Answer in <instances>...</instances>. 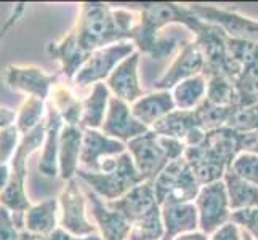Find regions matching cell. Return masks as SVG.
Returning a JSON list of instances; mask_svg holds the SVG:
<instances>
[{"label": "cell", "mask_w": 258, "mask_h": 240, "mask_svg": "<svg viewBox=\"0 0 258 240\" xmlns=\"http://www.w3.org/2000/svg\"><path fill=\"white\" fill-rule=\"evenodd\" d=\"M140 24V13L111 8L103 2H85L73 28L79 45L88 55L119 42H132Z\"/></svg>", "instance_id": "obj_1"}, {"label": "cell", "mask_w": 258, "mask_h": 240, "mask_svg": "<svg viewBox=\"0 0 258 240\" xmlns=\"http://www.w3.org/2000/svg\"><path fill=\"white\" fill-rule=\"evenodd\" d=\"M201 188V183L184 157L170 162L154 180L156 197L161 207L173 203H191L198 197Z\"/></svg>", "instance_id": "obj_8"}, {"label": "cell", "mask_w": 258, "mask_h": 240, "mask_svg": "<svg viewBox=\"0 0 258 240\" xmlns=\"http://www.w3.org/2000/svg\"><path fill=\"white\" fill-rule=\"evenodd\" d=\"M161 208L164 223L162 240H173L178 235L199 230V215L194 202L173 203V205H164Z\"/></svg>", "instance_id": "obj_24"}, {"label": "cell", "mask_w": 258, "mask_h": 240, "mask_svg": "<svg viewBox=\"0 0 258 240\" xmlns=\"http://www.w3.org/2000/svg\"><path fill=\"white\" fill-rule=\"evenodd\" d=\"M172 96L176 109L196 111L207 98V77L201 74L183 80L172 90Z\"/></svg>", "instance_id": "obj_28"}, {"label": "cell", "mask_w": 258, "mask_h": 240, "mask_svg": "<svg viewBox=\"0 0 258 240\" xmlns=\"http://www.w3.org/2000/svg\"><path fill=\"white\" fill-rule=\"evenodd\" d=\"M223 181L226 186L231 211L258 208V186L241 180L229 170L223 176Z\"/></svg>", "instance_id": "obj_29"}, {"label": "cell", "mask_w": 258, "mask_h": 240, "mask_svg": "<svg viewBox=\"0 0 258 240\" xmlns=\"http://www.w3.org/2000/svg\"><path fill=\"white\" fill-rule=\"evenodd\" d=\"M58 199H47L37 205H32L24 215V229L32 234L48 237L53 230L58 229Z\"/></svg>", "instance_id": "obj_26"}, {"label": "cell", "mask_w": 258, "mask_h": 240, "mask_svg": "<svg viewBox=\"0 0 258 240\" xmlns=\"http://www.w3.org/2000/svg\"><path fill=\"white\" fill-rule=\"evenodd\" d=\"M199 215V230L212 235L225 224L231 223V207L225 181H215L202 186L194 200Z\"/></svg>", "instance_id": "obj_9"}, {"label": "cell", "mask_w": 258, "mask_h": 240, "mask_svg": "<svg viewBox=\"0 0 258 240\" xmlns=\"http://www.w3.org/2000/svg\"><path fill=\"white\" fill-rule=\"evenodd\" d=\"M206 100L220 108H237V92L234 82L225 75H209Z\"/></svg>", "instance_id": "obj_32"}, {"label": "cell", "mask_w": 258, "mask_h": 240, "mask_svg": "<svg viewBox=\"0 0 258 240\" xmlns=\"http://www.w3.org/2000/svg\"><path fill=\"white\" fill-rule=\"evenodd\" d=\"M47 53L51 59L58 61L61 64V72L66 75L68 80H74L77 72L87 63V59L90 58V55L79 45L73 29L59 42H50L47 47Z\"/></svg>", "instance_id": "obj_21"}, {"label": "cell", "mask_w": 258, "mask_h": 240, "mask_svg": "<svg viewBox=\"0 0 258 240\" xmlns=\"http://www.w3.org/2000/svg\"><path fill=\"white\" fill-rule=\"evenodd\" d=\"M241 133L229 127L210 130L199 144L186 147L183 157L201 186L221 181L237 154H241Z\"/></svg>", "instance_id": "obj_2"}, {"label": "cell", "mask_w": 258, "mask_h": 240, "mask_svg": "<svg viewBox=\"0 0 258 240\" xmlns=\"http://www.w3.org/2000/svg\"><path fill=\"white\" fill-rule=\"evenodd\" d=\"M87 199L90 202L92 215L96 221V227L100 230L103 240H127L132 223L120 215L119 211L111 210L103 199H100L90 189L87 191Z\"/></svg>", "instance_id": "obj_19"}, {"label": "cell", "mask_w": 258, "mask_h": 240, "mask_svg": "<svg viewBox=\"0 0 258 240\" xmlns=\"http://www.w3.org/2000/svg\"><path fill=\"white\" fill-rule=\"evenodd\" d=\"M76 176L104 202L119 200L135 186L146 181L137 170L128 150L117 157L104 158L98 173L79 168Z\"/></svg>", "instance_id": "obj_3"}, {"label": "cell", "mask_w": 258, "mask_h": 240, "mask_svg": "<svg viewBox=\"0 0 258 240\" xmlns=\"http://www.w3.org/2000/svg\"><path fill=\"white\" fill-rule=\"evenodd\" d=\"M20 232L13 223L12 211L0 205V240H20Z\"/></svg>", "instance_id": "obj_38"}, {"label": "cell", "mask_w": 258, "mask_h": 240, "mask_svg": "<svg viewBox=\"0 0 258 240\" xmlns=\"http://www.w3.org/2000/svg\"><path fill=\"white\" fill-rule=\"evenodd\" d=\"M20 240H47V237L39 235V234H32L29 230H21L20 232Z\"/></svg>", "instance_id": "obj_44"}, {"label": "cell", "mask_w": 258, "mask_h": 240, "mask_svg": "<svg viewBox=\"0 0 258 240\" xmlns=\"http://www.w3.org/2000/svg\"><path fill=\"white\" fill-rule=\"evenodd\" d=\"M10 176H12V168L7 164H0V194L5 191L8 183H10Z\"/></svg>", "instance_id": "obj_42"}, {"label": "cell", "mask_w": 258, "mask_h": 240, "mask_svg": "<svg viewBox=\"0 0 258 240\" xmlns=\"http://www.w3.org/2000/svg\"><path fill=\"white\" fill-rule=\"evenodd\" d=\"M196 128H202L198 120V115H196V111L175 109L161 122H157L151 130L157 133V135L173 138L184 143V139L188 138L189 133Z\"/></svg>", "instance_id": "obj_27"}, {"label": "cell", "mask_w": 258, "mask_h": 240, "mask_svg": "<svg viewBox=\"0 0 258 240\" xmlns=\"http://www.w3.org/2000/svg\"><path fill=\"white\" fill-rule=\"evenodd\" d=\"M123 152H127V144L122 141L106 136L101 130H84L81 168L98 173L104 158L117 157Z\"/></svg>", "instance_id": "obj_17"}, {"label": "cell", "mask_w": 258, "mask_h": 240, "mask_svg": "<svg viewBox=\"0 0 258 240\" xmlns=\"http://www.w3.org/2000/svg\"><path fill=\"white\" fill-rule=\"evenodd\" d=\"M45 139V122H42L39 127H35L28 135L21 136L20 146L12 158V176L10 183L5 191L0 194V205L12 211V215H24L32 205L26 194V175H28V158L32 152L43 146Z\"/></svg>", "instance_id": "obj_6"}, {"label": "cell", "mask_w": 258, "mask_h": 240, "mask_svg": "<svg viewBox=\"0 0 258 240\" xmlns=\"http://www.w3.org/2000/svg\"><path fill=\"white\" fill-rule=\"evenodd\" d=\"M164 238V223L161 205L148 211L143 218L132 224L127 240H162Z\"/></svg>", "instance_id": "obj_31"}, {"label": "cell", "mask_w": 258, "mask_h": 240, "mask_svg": "<svg viewBox=\"0 0 258 240\" xmlns=\"http://www.w3.org/2000/svg\"><path fill=\"white\" fill-rule=\"evenodd\" d=\"M101 131L106 136L114 138L122 143H130L141 135L149 131L148 127H145L132 112V106L119 98L111 96L109 108L106 112V117L103 122Z\"/></svg>", "instance_id": "obj_15"}, {"label": "cell", "mask_w": 258, "mask_h": 240, "mask_svg": "<svg viewBox=\"0 0 258 240\" xmlns=\"http://www.w3.org/2000/svg\"><path fill=\"white\" fill-rule=\"evenodd\" d=\"M210 240H242V230L234 223H228L210 235Z\"/></svg>", "instance_id": "obj_39"}, {"label": "cell", "mask_w": 258, "mask_h": 240, "mask_svg": "<svg viewBox=\"0 0 258 240\" xmlns=\"http://www.w3.org/2000/svg\"><path fill=\"white\" fill-rule=\"evenodd\" d=\"M20 136L21 133L16 128L15 123L0 130V164L8 165V160L13 158L21 141Z\"/></svg>", "instance_id": "obj_36"}, {"label": "cell", "mask_w": 258, "mask_h": 240, "mask_svg": "<svg viewBox=\"0 0 258 240\" xmlns=\"http://www.w3.org/2000/svg\"><path fill=\"white\" fill-rule=\"evenodd\" d=\"M84 143V130L77 125H64L59 136L58 168L59 176L64 181L74 180L81 167V152Z\"/></svg>", "instance_id": "obj_23"}, {"label": "cell", "mask_w": 258, "mask_h": 240, "mask_svg": "<svg viewBox=\"0 0 258 240\" xmlns=\"http://www.w3.org/2000/svg\"><path fill=\"white\" fill-rule=\"evenodd\" d=\"M231 223H234L242 232L258 240V208H245L231 213Z\"/></svg>", "instance_id": "obj_37"}, {"label": "cell", "mask_w": 258, "mask_h": 240, "mask_svg": "<svg viewBox=\"0 0 258 240\" xmlns=\"http://www.w3.org/2000/svg\"><path fill=\"white\" fill-rule=\"evenodd\" d=\"M47 240H103V238H101V235H98V234L79 237V235H74V234L68 232V230H64L63 227H58V229H55L47 237Z\"/></svg>", "instance_id": "obj_40"}, {"label": "cell", "mask_w": 258, "mask_h": 240, "mask_svg": "<svg viewBox=\"0 0 258 240\" xmlns=\"http://www.w3.org/2000/svg\"><path fill=\"white\" fill-rule=\"evenodd\" d=\"M45 111H47L45 101L39 100V98H26L20 111L16 114V120H15V125L20 130L21 136L28 135L29 131L40 125Z\"/></svg>", "instance_id": "obj_33"}, {"label": "cell", "mask_w": 258, "mask_h": 240, "mask_svg": "<svg viewBox=\"0 0 258 240\" xmlns=\"http://www.w3.org/2000/svg\"><path fill=\"white\" fill-rule=\"evenodd\" d=\"M191 34L194 35V42L201 47L204 56H206L204 75H225L234 82L241 72V67L229 55V35L220 26L207 23L201 18L192 28Z\"/></svg>", "instance_id": "obj_7"}, {"label": "cell", "mask_w": 258, "mask_h": 240, "mask_svg": "<svg viewBox=\"0 0 258 240\" xmlns=\"http://www.w3.org/2000/svg\"><path fill=\"white\" fill-rule=\"evenodd\" d=\"M204 72H206V56H204L201 47L192 40L176 53L172 64L154 82V90L172 92L183 80L201 75Z\"/></svg>", "instance_id": "obj_13"}, {"label": "cell", "mask_w": 258, "mask_h": 240, "mask_svg": "<svg viewBox=\"0 0 258 240\" xmlns=\"http://www.w3.org/2000/svg\"><path fill=\"white\" fill-rule=\"evenodd\" d=\"M135 51L137 47L133 42H119L93 51L90 58L87 59V63L74 77V84L81 88H85L106 82L112 74V70Z\"/></svg>", "instance_id": "obj_10"}, {"label": "cell", "mask_w": 258, "mask_h": 240, "mask_svg": "<svg viewBox=\"0 0 258 240\" xmlns=\"http://www.w3.org/2000/svg\"><path fill=\"white\" fill-rule=\"evenodd\" d=\"M229 128L239 133H250L258 130V103L252 106H242L236 108L231 120L228 123Z\"/></svg>", "instance_id": "obj_35"}, {"label": "cell", "mask_w": 258, "mask_h": 240, "mask_svg": "<svg viewBox=\"0 0 258 240\" xmlns=\"http://www.w3.org/2000/svg\"><path fill=\"white\" fill-rule=\"evenodd\" d=\"M242 240H253L250 235H248V234H245V232H242Z\"/></svg>", "instance_id": "obj_45"}, {"label": "cell", "mask_w": 258, "mask_h": 240, "mask_svg": "<svg viewBox=\"0 0 258 240\" xmlns=\"http://www.w3.org/2000/svg\"><path fill=\"white\" fill-rule=\"evenodd\" d=\"M138 7L140 13V24L138 29L133 35V43L140 53H143L146 47L151 43L156 35L165 28L170 26H183L188 31L198 23L199 16L189 10V7L168 4V2H157V4H133Z\"/></svg>", "instance_id": "obj_5"}, {"label": "cell", "mask_w": 258, "mask_h": 240, "mask_svg": "<svg viewBox=\"0 0 258 240\" xmlns=\"http://www.w3.org/2000/svg\"><path fill=\"white\" fill-rule=\"evenodd\" d=\"M66 125L58 111L48 103L47 120H45V139H43V150L39 162V172L47 178H55L59 173L58 168V152H59V136L61 130Z\"/></svg>", "instance_id": "obj_20"}, {"label": "cell", "mask_w": 258, "mask_h": 240, "mask_svg": "<svg viewBox=\"0 0 258 240\" xmlns=\"http://www.w3.org/2000/svg\"><path fill=\"white\" fill-rule=\"evenodd\" d=\"M127 150L141 176L146 181H154L168 164L183 157L186 146L183 141L157 135L149 130L127 143Z\"/></svg>", "instance_id": "obj_4"}, {"label": "cell", "mask_w": 258, "mask_h": 240, "mask_svg": "<svg viewBox=\"0 0 258 240\" xmlns=\"http://www.w3.org/2000/svg\"><path fill=\"white\" fill-rule=\"evenodd\" d=\"M140 61L141 53L137 50L123 59L104 82L112 96L128 104H133L141 96H145V90L140 84Z\"/></svg>", "instance_id": "obj_16"}, {"label": "cell", "mask_w": 258, "mask_h": 240, "mask_svg": "<svg viewBox=\"0 0 258 240\" xmlns=\"http://www.w3.org/2000/svg\"><path fill=\"white\" fill-rule=\"evenodd\" d=\"M173 240H210V235L204 234L202 230H194V232H188V234L178 235Z\"/></svg>", "instance_id": "obj_43"}, {"label": "cell", "mask_w": 258, "mask_h": 240, "mask_svg": "<svg viewBox=\"0 0 258 240\" xmlns=\"http://www.w3.org/2000/svg\"><path fill=\"white\" fill-rule=\"evenodd\" d=\"M106 205L114 211H119L120 215L125 216L133 224L140 218H143L148 211L159 205L156 197L154 181H143L119 200L106 202Z\"/></svg>", "instance_id": "obj_18"}, {"label": "cell", "mask_w": 258, "mask_h": 240, "mask_svg": "<svg viewBox=\"0 0 258 240\" xmlns=\"http://www.w3.org/2000/svg\"><path fill=\"white\" fill-rule=\"evenodd\" d=\"M229 172H233L247 183L258 186V154L247 152V150L237 154L234 162L231 164Z\"/></svg>", "instance_id": "obj_34"}, {"label": "cell", "mask_w": 258, "mask_h": 240, "mask_svg": "<svg viewBox=\"0 0 258 240\" xmlns=\"http://www.w3.org/2000/svg\"><path fill=\"white\" fill-rule=\"evenodd\" d=\"M130 106L133 115L149 130L176 109L172 92L167 90H154L151 93H145V96H141L138 101Z\"/></svg>", "instance_id": "obj_22"}, {"label": "cell", "mask_w": 258, "mask_h": 240, "mask_svg": "<svg viewBox=\"0 0 258 240\" xmlns=\"http://www.w3.org/2000/svg\"><path fill=\"white\" fill-rule=\"evenodd\" d=\"M111 96L109 88L104 82L93 85L90 95L82 100V117L79 127L82 130H101Z\"/></svg>", "instance_id": "obj_25"}, {"label": "cell", "mask_w": 258, "mask_h": 240, "mask_svg": "<svg viewBox=\"0 0 258 240\" xmlns=\"http://www.w3.org/2000/svg\"><path fill=\"white\" fill-rule=\"evenodd\" d=\"M192 13L198 15L201 20L217 24L223 29L231 39L245 40L258 45V21L247 18L237 12L223 10V8L202 5V4H191L188 5Z\"/></svg>", "instance_id": "obj_12"}, {"label": "cell", "mask_w": 258, "mask_h": 240, "mask_svg": "<svg viewBox=\"0 0 258 240\" xmlns=\"http://www.w3.org/2000/svg\"><path fill=\"white\" fill-rule=\"evenodd\" d=\"M50 104L58 111L66 125H81L82 100H79L69 85L56 84L50 95Z\"/></svg>", "instance_id": "obj_30"}, {"label": "cell", "mask_w": 258, "mask_h": 240, "mask_svg": "<svg viewBox=\"0 0 258 240\" xmlns=\"http://www.w3.org/2000/svg\"><path fill=\"white\" fill-rule=\"evenodd\" d=\"M58 202L61 211L59 227L79 237L93 235L98 232V227L93 226L90 219L87 218V195L82 192L76 178L66 181Z\"/></svg>", "instance_id": "obj_11"}, {"label": "cell", "mask_w": 258, "mask_h": 240, "mask_svg": "<svg viewBox=\"0 0 258 240\" xmlns=\"http://www.w3.org/2000/svg\"><path fill=\"white\" fill-rule=\"evenodd\" d=\"M16 120V114L8 108H0V130L12 125Z\"/></svg>", "instance_id": "obj_41"}, {"label": "cell", "mask_w": 258, "mask_h": 240, "mask_svg": "<svg viewBox=\"0 0 258 240\" xmlns=\"http://www.w3.org/2000/svg\"><path fill=\"white\" fill-rule=\"evenodd\" d=\"M5 84L12 90L28 95V98H39L47 101L51 90L58 84V75H50L43 72L37 66H15L10 64L5 69Z\"/></svg>", "instance_id": "obj_14"}]
</instances>
